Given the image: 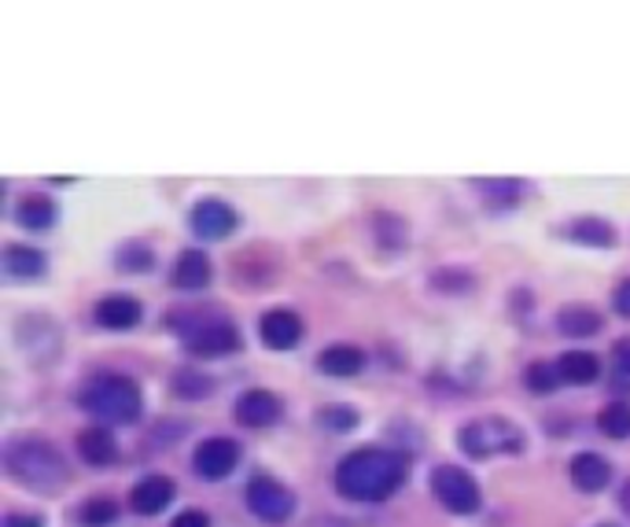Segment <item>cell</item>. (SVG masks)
Instances as JSON below:
<instances>
[{
	"mask_svg": "<svg viewBox=\"0 0 630 527\" xmlns=\"http://www.w3.org/2000/svg\"><path fill=\"white\" fill-rule=\"evenodd\" d=\"M173 329H181L184 344H189L192 355L200 358H226L240 350V332L236 325H229V321L221 318H192L189 313H181V318H173Z\"/></svg>",
	"mask_w": 630,
	"mask_h": 527,
	"instance_id": "obj_5",
	"label": "cell"
},
{
	"mask_svg": "<svg viewBox=\"0 0 630 527\" xmlns=\"http://www.w3.org/2000/svg\"><path fill=\"white\" fill-rule=\"evenodd\" d=\"M361 365H365V355H361V347L355 344H336V347L321 350V358H318V369L329 376H355Z\"/></svg>",
	"mask_w": 630,
	"mask_h": 527,
	"instance_id": "obj_19",
	"label": "cell"
},
{
	"mask_svg": "<svg viewBox=\"0 0 630 527\" xmlns=\"http://www.w3.org/2000/svg\"><path fill=\"white\" fill-rule=\"evenodd\" d=\"M458 442L468 458H494V454H516L524 447V432L513 421L502 417H479L461 424Z\"/></svg>",
	"mask_w": 630,
	"mask_h": 527,
	"instance_id": "obj_4",
	"label": "cell"
},
{
	"mask_svg": "<svg viewBox=\"0 0 630 527\" xmlns=\"http://www.w3.org/2000/svg\"><path fill=\"white\" fill-rule=\"evenodd\" d=\"M557 329L564 332V336H571V339L594 336V332L601 329V313L590 310V307H564L557 313Z\"/></svg>",
	"mask_w": 630,
	"mask_h": 527,
	"instance_id": "obj_21",
	"label": "cell"
},
{
	"mask_svg": "<svg viewBox=\"0 0 630 527\" xmlns=\"http://www.w3.org/2000/svg\"><path fill=\"white\" fill-rule=\"evenodd\" d=\"M78 454L86 458L89 465L104 468L118 458V442L107 428H86V432H78Z\"/></svg>",
	"mask_w": 630,
	"mask_h": 527,
	"instance_id": "obj_16",
	"label": "cell"
},
{
	"mask_svg": "<svg viewBox=\"0 0 630 527\" xmlns=\"http://www.w3.org/2000/svg\"><path fill=\"white\" fill-rule=\"evenodd\" d=\"M170 527H210V520H207V513H200V510H184L178 513V520Z\"/></svg>",
	"mask_w": 630,
	"mask_h": 527,
	"instance_id": "obj_28",
	"label": "cell"
},
{
	"mask_svg": "<svg viewBox=\"0 0 630 527\" xmlns=\"http://www.w3.org/2000/svg\"><path fill=\"white\" fill-rule=\"evenodd\" d=\"M568 236L579 240V244H597V247H608L616 240L613 226H608V221H601V218H579V221H571Z\"/></svg>",
	"mask_w": 630,
	"mask_h": 527,
	"instance_id": "obj_22",
	"label": "cell"
},
{
	"mask_svg": "<svg viewBox=\"0 0 630 527\" xmlns=\"http://www.w3.org/2000/svg\"><path fill=\"white\" fill-rule=\"evenodd\" d=\"M78 520L86 527H107L118 520V505L111 498H89L86 505L78 510Z\"/></svg>",
	"mask_w": 630,
	"mask_h": 527,
	"instance_id": "obj_24",
	"label": "cell"
},
{
	"mask_svg": "<svg viewBox=\"0 0 630 527\" xmlns=\"http://www.w3.org/2000/svg\"><path fill=\"white\" fill-rule=\"evenodd\" d=\"M406 479V458L395 450L361 447L336 468V491L350 502H387Z\"/></svg>",
	"mask_w": 630,
	"mask_h": 527,
	"instance_id": "obj_1",
	"label": "cell"
},
{
	"mask_svg": "<svg viewBox=\"0 0 630 527\" xmlns=\"http://www.w3.org/2000/svg\"><path fill=\"white\" fill-rule=\"evenodd\" d=\"M4 465L15 484L30 487L37 494H55L67 484V461H63V454L52 442H44L37 436H23L15 442H8Z\"/></svg>",
	"mask_w": 630,
	"mask_h": 527,
	"instance_id": "obj_2",
	"label": "cell"
},
{
	"mask_svg": "<svg viewBox=\"0 0 630 527\" xmlns=\"http://www.w3.org/2000/svg\"><path fill=\"white\" fill-rule=\"evenodd\" d=\"M233 417L244 424V428H270V424L281 421V399L266 387H255V391H244L240 402L233 406Z\"/></svg>",
	"mask_w": 630,
	"mask_h": 527,
	"instance_id": "obj_10",
	"label": "cell"
},
{
	"mask_svg": "<svg viewBox=\"0 0 630 527\" xmlns=\"http://www.w3.org/2000/svg\"><path fill=\"white\" fill-rule=\"evenodd\" d=\"M210 277H215V266H210V258L203 255V252H196V247L181 252V255H178V262H173V270H170L173 288H181V292H200V288H207Z\"/></svg>",
	"mask_w": 630,
	"mask_h": 527,
	"instance_id": "obj_13",
	"label": "cell"
},
{
	"mask_svg": "<svg viewBox=\"0 0 630 527\" xmlns=\"http://www.w3.org/2000/svg\"><path fill=\"white\" fill-rule=\"evenodd\" d=\"M321 424H355L350 413H321Z\"/></svg>",
	"mask_w": 630,
	"mask_h": 527,
	"instance_id": "obj_31",
	"label": "cell"
},
{
	"mask_svg": "<svg viewBox=\"0 0 630 527\" xmlns=\"http://www.w3.org/2000/svg\"><path fill=\"white\" fill-rule=\"evenodd\" d=\"M258 336H262L266 347L288 350L303 339V318L295 310H270L258 321Z\"/></svg>",
	"mask_w": 630,
	"mask_h": 527,
	"instance_id": "obj_12",
	"label": "cell"
},
{
	"mask_svg": "<svg viewBox=\"0 0 630 527\" xmlns=\"http://www.w3.org/2000/svg\"><path fill=\"white\" fill-rule=\"evenodd\" d=\"M557 373H561V381H564V384L587 387V384H594V381H597L601 362H597L594 355H590V350H568V355H561Z\"/></svg>",
	"mask_w": 630,
	"mask_h": 527,
	"instance_id": "obj_17",
	"label": "cell"
},
{
	"mask_svg": "<svg viewBox=\"0 0 630 527\" xmlns=\"http://www.w3.org/2000/svg\"><path fill=\"white\" fill-rule=\"evenodd\" d=\"M601 527H616V524H601Z\"/></svg>",
	"mask_w": 630,
	"mask_h": 527,
	"instance_id": "obj_32",
	"label": "cell"
},
{
	"mask_svg": "<svg viewBox=\"0 0 630 527\" xmlns=\"http://www.w3.org/2000/svg\"><path fill=\"white\" fill-rule=\"evenodd\" d=\"M15 221L23 229H34V233H44V229H52L55 221V203L49 196H41V192H30V196L18 200L15 207Z\"/></svg>",
	"mask_w": 630,
	"mask_h": 527,
	"instance_id": "obj_18",
	"label": "cell"
},
{
	"mask_svg": "<svg viewBox=\"0 0 630 527\" xmlns=\"http://www.w3.org/2000/svg\"><path fill=\"white\" fill-rule=\"evenodd\" d=\"M4 270L12 277H23V281H30V277H41L44 273V255L37 252L30 244H8L4 247Z\"/></svg>",
	"mask_w": 630,
	"mask_h": 527,
	"instance_id": "obj_20",
	"label": "cell"
},
{
	"mask_svg": "<svg viewBox=\"0 0 630 527\" xmlns=\"http://www.w3.org/2000/svg\"><path fill=\"white\" fill-rule=\"evenodd\" d=\"M192 465H196V473L203 479H226L240 465V447L226 436L203 439L196 454H192Z\"/></svg>",
	"mask_w": 630,
	"mask_h": 527,
	"instance_id": "obj_8",
	"label": "cell"
},
{
	"mask_svg": "<svg viewBox=\"0 0 630 527\" xmlns=\"http://www.w3.org/2000/svg\"><path fill=\"white\" fill-rule=\"evenodd\" d=\"M597 428L613 439H627L630 436V406L627 402H613L597 413Z\"/></svg>",
	"mask_w": 630,
	"mask_h": 527,
	"instance_id": "obj_23",
	"label": "cell"
},
{
	"mask_svg": "<svg viewBox=\"0 0 630 527\" xmlns=\"http://www.w3.org/2000/svg\"><path fill=\"white\" fill-rule=\"evenodd\" d=\"M432 494L442 502V510H450L458 516H468V513L479 510V484L458 465L435 468L432 473Z\"/></svg>",
	"mask_w": 630,
	"mask_h": 527,
	"instance_id": "obj_6",
	"label": "cell"
},
{
	"mask_svg": "<svg viewBox=\"0 0 630 527\" xmlns=\"http://www.w3.org/2000/svg\"><path fill=\"white\" fill-rule=\"evenodd\" d=\"M173 494H178V487H173L170 476L147 473L144 479H137L133 491H129V505H133V513H141V516H155L173 502Z\"/></svg>",
	"mask_w": 630,
	"mask_h": 527,
	"instance_id": "obj_11",
	"label": "cell"
},
{
	"mask_svg": "<svg viewBox=\"0 0 630 527\" xmlns=\"http://www.w3.org/2000/svg\"><path fill=\"white\" fill-rule=\"evenodd\" d=\"M247 510L266 524H281L292 516L295 502H292L288 487L277 484L273 476H255L252 484H247Z\"/></svg>",
	"mask_w": 630,
	"mask_h": 527,
	"instance_id": "obj_7",
	"label": "cell"
},
{
	"mask_svg": "<svg viewBox=\"0 0 630 527\" xmlns=\"http://www.w3.org/2000/svg\"><path fill=\"white\" fill-rule=\"evenodd\" d=\"M571 484L579 487V491H587V494H594L601 491V487L608 484V476H613V468H608V461L601 458V454H576L571 458Z\"/></svg>",
	"mask_w": 630,
	"mask_h": 527,
	"instance_id": "obj_15",
	"label": "cell"
},
{
	"mask_svg": "<svg viewBox=\"0 0 630 527\" xmlns=\"http://www.w3.org/2000/svg\"><path fill=\"white\" fill-rule=\"evenodd\" d=\"M4 527H41V516H34V513H12L4 520Z\"/></svg>",
	"mask_w": 630,
	"mask_h": 527,
	"instance_id": "obj_30",
	"label": "cell"
},
{
	"mask_svg": "<svg viewBox=\"0 0 630 527\" xmlns=\"http://www.w3.org/2000/svg\"><path fill=\"white\" fill-rule=\"evenodd\" d=\"M613 362H616V373L630 376V339H619L613 347Z\"/></svg>",
	"mask_w": 630,
	"mask_h": 527,
	"instance_id": "obj_27",
	"label": "cell"
},
{
	"mask_svg": "<svg viewBox=\"0 0 630 527\" xmlns=\"http://www.w3.org/2000/svg\"><path fill=\"white\" fill-rule=\"evenodd\" d=\"M561 384V373H557V365H550V362H535L531 369H527V387L531 391H553V387Z\"/></svg>",
	"mask_w": 630,
	"mask_h": 527,
	"instance_id": "obj_25",
	"label": "cell"
},
{
	"mask_svg": "<svg viewBox=\"0 0 630 527\" xmlns=\"http://www.w3.org/2000/svg\"><path fill=\"white\" fill-rule=\"evenodd\" d=\"M118 266H123V270H152V252L129 244V247H123V255H118Z\"/></svg>",
	"mask_w": 630,
	"mask_h": 527,
	"instance_id": "obj_26",
	"label": "cell"
},
{
	"mask_svg": "<svg viewBox=\"0 0 630 527\" xmlns=\"http://www.w3.org/2000/svg\"><path fill=\"white\" fill-rule=\"evenodd\" d=\"M192 233L203 236V240H226L229 233L236 229V210L221 200H200L192 207Z\"/></svg>",
	"mask_w": 630,
	"mask_h": 527,
	"instance_id": "obj_9",
	"label": "cell"
},
{
	"mask_svg": "<svg viewBox=\"0 0 630 527\" xmlns=\"http://www.w3.org/2000/svg\"><path fill=\"white\" fill-rule=\"evenodd\" d=\"M141 303L129 299V295H107V299L97 303V310H92V318H97V325H104L111 332H126L133 329L137 321H141Z\"/></svg>",
	"mask_w": 630,
	"mask_h": 527,
	"instance_id": "obj_14",
	"label": "cell"
},
{
	"mask_svg": "<svg viewBox=\"0 0 630 527\" xmlns=\"http://www.w3.org/2000/svg\"><path fill=\"white\" fill-rule=\"evenodd\" d=\"M81 406L107 424H129L141 417L144 399H141V387L129 381V376L100 373L81 387Z\"/></svg>",
	"mask_w": 630,
	"mask_h": 527,
	"instance_id": "obj_3",
	"label": "cell"
},
{
	"mask_svg": "<svg viewBox=\"0 0 630 527\" xmlns=\"http://www.w3.org/2000/svg\"><path fill=\"white\" fill-rule=\"evenodd\" d=\"M613 307L623 313V318H630V277L627 281H619V288L613 292Z\"/></svg>",
	"mask_w": 630,
	"mask_h": 527,
	"instance_id": "obj_29",
	"label": "cell"
}]
</instances>
